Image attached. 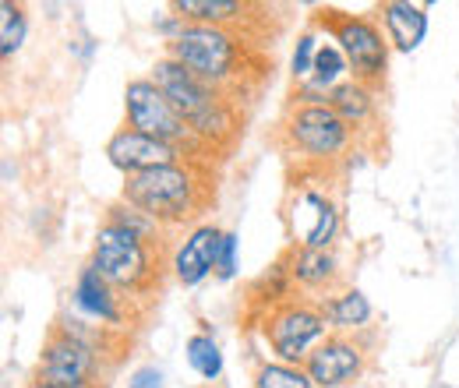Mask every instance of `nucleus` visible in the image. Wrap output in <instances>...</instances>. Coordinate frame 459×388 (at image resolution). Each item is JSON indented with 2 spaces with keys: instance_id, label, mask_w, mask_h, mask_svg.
I'll list each match as a JSON object with an SVG mask.
<instances>
[{
  "instance_id": "nucleus-24",
  "label": "nucleus",
  "mask_w": 459,
  "mask_h": 388,
  "mask_svg": "<svg viewBox=\"0 0 459 388\" xmlns=\"http://www.w3.org/2000/svg\"><path fill=\"white\" fill-rule=\"evenodd\" d=\"M318 50H322V36H318V29H307V32L297 36V47H293V56H290L293 82H307V78H311L315 60H318Z\"/></svg>"
},
{
  "instance_id": "nucleus-19",
  "label": "nucleus",
  "mask_w": 459,
  "mask_h": 388,
  "mask_svg": "<svg viewBox=\"0 0 459 388\" xmlns=\"http://www.w3.org/2000/svg\"><path fill=\"white\" fill-rule=\"evenodd\" d=\"M170 11L187 25H216V29H230L247 18V4L240 0H173Z\"/></svg>"
},
{
  "instance_id": "nucleus-9",
  "label": "nucleus",
  "mask_w": 459,
  "mask_h": 388,
  "mask_svg": "<svg viewBox=\"0 0 459 388\" xmlns=\"http://www.w3.org/2000/svg\"><path fill=\"white\" fill-rule=\"evenodd\" d=\"M100 357L103 349L78 339V335L54 329L39 353L36 382L50 388H96L100 385Z\"/></svg>"
},
{
  "instance_id": "nucleus-5",
  "label": "nucleus",
  "mask_w": 459,
  "mask_h": 388,
  "mask_svg": "<svg viewBox=\"0 0 459 388\" xmlns=\"http://www.w3.org/2000/svg\"><path fill=\"white\" fill-rule=\"evenodd\" d=\"M329 332L333 329H329L318 300H307V297H293L262 315V335L280 364L304 367L307 357L315 353V346Z\"/></svg>"
},
{
  "instance_id": "nucleus-12",
  "label": "nucleus",
  "mask_w": 459,
  "mask_h": 388,
  "mask_svg": "<svg viewBox=\"0 0 459 388\" xmlns=\"http://www.w3.org/2000/svg\"><path fill=\"white\" fill-rule=\"evenodd\" d=\"M107 160L124 177H134V173H145V169L184 163L187 156L180 149L167 145V142H160V138H149V134L131 131V127H120L114 138L107 142Z\"/></svg>"
},
{
  "instance_id": "nucleus-6",
  "label": "nucleus",
  "mask_w": 459,
  "mask_h": 388,
  "mask_svg": "<svg viewBox=\"0 0 459 388\" xmlns=\"http://www.w3.org/2000/svg\"><path fill=\"white\" fill-rule=\"evenodd\" d=\"M318 25H325L329 39L343 50L346 64H350V78H357L364 85H378L385 78V67H389V36H385L382 22H375L368 14L325 11L318 18Z\"/></svg>"
},
{
  "instance_id": "nucleus-20",
  "label": "nucleus",
  "mask_w": 459,
  "mask_h": 388,
  "mask_svg": "<svg viewBox=\"0 0 459 388\" xmlns=\"http://www.w3.org/2000/svg\"><path fill=\"white\" fill-rule=\"evenodd\" d=\"M184 357L191 364V371L202 378V382H220L223 375V349L220 342L209 332H195L184 342Z\"/></svg>"
},
{
  "instance_id": "nucleus-26",
  "label": "nucleus",
  "mask_w": 459,
  "mask_h": 388,
  "mask_svg": "<svg viewBox=\"0 0 459 388\" xmlns=\"http://www.w3.org/2000/svg\"><path fill=\"white\" fill-rule=\"evenodd\" d=\"M163 371L160 367H152V364H145V367H138L131 378H127V388H163Z\"/></svg>"
},
{
  "instance_id": "nucleus-7",
  "label": "nucleus",
  "mask_w": 459,
  "mask_h": 388,
  "mask_svg": "<svg viewBox=\"0 0 459 388\" xmlns=\"http://www.w3.org/2000/svg\"><path fill=\"white\" fill-rule=\"evenodd\" d=\"M283 142L307 163H336L350 149L353 131L329 103H293L283 120Z\"/></svg>"
},
{
  "instance_id": "nucleus-25",
  "label": "nucleus",
  "mask_w": 459,
  "mask_h": 388,
  "mask_svg": "<svg viewBox=\"0 0 459 388\" xmlns=\"http://www.w3.org/2000/svg\"><path fill=\"white\" fill-rule=\"evenodd\" d=\"M237 247H240V237L227 229V233H223V247H220V269H216V279L237 276Z\"/></svg>"
},
{
  "instance_id": "nucleus-13",
  "label": "nucleus",
  "mask_w": 459,
  "mask_h": 388,
  "mask_svg": "<svg viewBox=\"0 0 459 388\" xmlns=\"http://www.w3.org/2000/svg\"><path fill=\"white\" fill-rule=\"evenodd\" d=\"M223 233H227V229H220V226H212V222H202V226H195V229L180 240V247L173 251V262H170L173 279H177L180 286H202L209 276H216Z\"/></svg>"
},
{
  "instance_id": "nucleus-2",
  "label": "nucleus",
  "mask_w": 459,
  "mask_h": 388,
  "mask_svg": "<svg viewBox=\"0 0 459 388\" xmlns=\"http://www.w3.org/2000/svg\"><path fill=\"white\" fill-rule=\"evenodd\" d=\"M120 202L142 209L163 229H173V226L195 220L205 209L209 180H205V169L198 160H184V163H170V167H156L127 177Z\"/></svg>"
},
{
  "instance_id": "nucleus-8",
  "label": "nucleus",
  "mask_w": 459,
  "mask_h": 388,
  "mask_svg": "<svg viewBox=\"0 0 459 388\" xmlns=\"http://www.w3.org/2000/svg\"><path fill=\"white\" fill-rule=\"evenodd\" d=\"M124 120H127L124 127L167 142L173 149H180L187 160H198L202 156V145L195 142L191 127L180 120V113L173 110V103L156 89L152 78L127 82V89H124Z\"/></svg>"
},
{
  "instance_id": "nucleus-17",
  "label": "nucleus",
  "mask_w": 459,
  "mask_h": 388,
  "mask_svg": "<svg viewBox=\"0 0 459 388\" xmlns=\"http://www.w3.org/2000/svg\"><path fill=\"white\" fill-rule=\"evenodd\" d=\"M325 103L340 113V120H343L350 131H360L364 124L375 120L378 92H375V85H364V82H357V78H346L343 85H336V89L325 96Z\"/></svg>"
},
{
  "instance_id": "nucleus-1",
  "label": "nucleus",
  "mask_w": 459,
  "mask_h": 388,
  "mask_svg": "<svg viewBox=\"0 0 459 388\" xmlns=\"http://www.w3.org/2000/svg\"><path fill=\"white\" fill-rule=\"evenodd\" d=\"M152 82L173 103V110L180 113V120L191 127V134L202 149H223L237 134L240 116L233 107V96L205 85L198 74H191L173 56H160L152 64Z\"/></svg>"
},
{
  "instance_id": "nucleus-23",
  "label": "nucleus",
  "mask_w": 459,
  "mask_h": 388,
  "mask_svg": "<svg viewBox=\"0 0 459 388\" xmlns=\"http://www.w3.org/2000/svg\"><path fill=\"white\" fill-rule=\"evenodd\" d=\"M251 388H315L304 367H293V364H280V360H269L255 371V382Z\"/></svg>"
},
{
  "instance_id": "nucleus-3",
  "label": "nucleus",
  "mask_w": 459,
  "mask_h": 388,
  "mask_svg": "<svg viewBox=\"0 0 459 388\" xmlns=\"http://www.w3.org/2000/svg\"><path fill=\"white\" fill-rule=\"evenodd\" d=\"M167 56L184 64L191 74H198L205 85L233 96L247 74V47L233 29L216 25H187L167 39Z\"/></svg>"
},
{
  "instance_id": "nucleus-21",
  "label": "nucleus",
  "mask_w": 459,
  "mask_h": 388,
  "mask_svg": "<svg viewBox=\"0 0 459 388\" xmlns=\"http://www.w3.org/2000/svg\"><path fill=\"white\" fill-rule=\"evenodd\" d=\"M25 36H29L25 7H22V4L4 0V4H0V56H4V60H11V56L25 47Z\"/></svg>"
},
{
  "instance_id": "nucleus-27",
  "label": "nucleus",
  "mask_w": 459,
  "mask_h": 388,
  "mask_svg": "<svg viewBox=\"0 0 459 388\" xmlns=\"http://www.w3.org/2000/svg\"><path fill=\"white\" fill-rule=\"evenodd\" d=\"M29 388H50V385H43V382H32Z\"/></svg>"
},
{
  "instance_id": "nucleus-18",
  "label": "nucleus",
  "mask_w": 459,
  "mask_h": 388,
  "mask_svg": "<svg viewBox=\"0 0 459 388\" xmlns=\"http://www.w3.org/2000/svg\"><path fill=\"white\" fill-rule=\"evenodd\" d=\"M318 307H322L329 329H333V332H343V335L364 329V325L371 322V315H375L371 300H368L357 286H353V289H340V293H329L325 300H318Z\"/></svg>"
},
{
  "instance_id": "nucleus-4",
  "label": "nucleus",
  "mask_w": 459,
  "mask_h": 388,
  "mask_svg": "<svg viewBox=\"0 0 459 388\" xmlns=\"http://www.w3.org/2000/svg\"><path fill=\"white\" fill-rule=\"evenodd\" d=\"M160 244L127 233L117 222H103L92 244V269L114 286L120 297H142L160 286Z\"/></svg>"
},
{
  "instance_id": "nucleus-10",
  "label": "nucleus",
  "mask_w": 459,
  "mask_h": 388,
  "mask_svg": "<svg viewBox=\"0 0 459 388\" xmlns=\"http://www.w3.org/2000/svg\"><path fill=\"white\" fill-rule=\"evenodd\" d=\"M287 226H290V244L293 247H315V251H329L340 237V205L315 187H300L293 194L287 209Z\"/></svg>"
},
{
  "instance_id": "nucleus-15",
  "label": "nucleus",
  "mask_w": 459,
  "mask_h": 388,
  "mask_svg": "<svg viewBox=\"0 0 459 388\" xmlns=\"http://www.w3.org/2000/svg\"><path fill=\"white\" fill-rule=\"evenodd\" d=\"M287 272L293 279V289L300 293H333L340 282V258L336 251H315V247H290Z\"/></svg>"
},
{
  "instance_id": "nucleus-22",
  "label": "nucleus",
  "mask_w": 459,
  "mask_h": 388,
  "mask_svg": "<svg viewBox=\"0 0 459 388\" xmlns=\"http://www.w3.org/2000/svg\"><path fill=\"white\" fill-rule=\"evenodd\" d=\"M107 220L117 222V226H124L127 233H134V237H142V240H149V244H160V237H163V226L152 220V216H145L142 209H134V205H127V202H117L107 209Z\"/></svg>"
},
{
  "instance_id": "nucleus-11",
  "label": "nucleus",
  "mask_w": 459,
  "mask_h": 388,
  "mask_svg": "<svg viewBox=\"0 0 459 388\" xmlns=\"http://www.w3.org/2000/svg\"><path fill=\"white\" fill-rule=\"evenodd\" d=\"M364 364H368V353L357 339L343 332H329L307 357L304 371L315 388H340L357 382L364 375Z\"/></svg>"
},
{
  "instance_id": "nucleus-16",
  "label": "nucleus",
  "mask_w": 459,
  "mask_h": 388,
  "mask_svg": "<svg viewBox=\"0 0 459 388\" xmlns=\"http://www.w3.org/2000/svg\"><path fill=\"white\" fill-rule=\"evenodd\" d=\"M382 14V29L389 36V47L400 54L420 50V43L428 39V7L410 4V0H385L378 7Z\"/></svg>"
},
{
  "instance_id": "nucleus-14",
  "label": "nucleus",
  "mask_w": 459,
  "mask_h": 388,
  "mask_svg": "<svg viewBox=\"0 0 459 388\" xmlns=\"http://www.w3.org/2000/svg\"><path fill=\"white\" fill-rule=\"evenodd\" d=\"M124 300H127V297H120L92 265H85V269L78 272V279H74V307H78L82 318H89V322H100V325H124V318H127Z\"/></svg>"
}]
</instances>
